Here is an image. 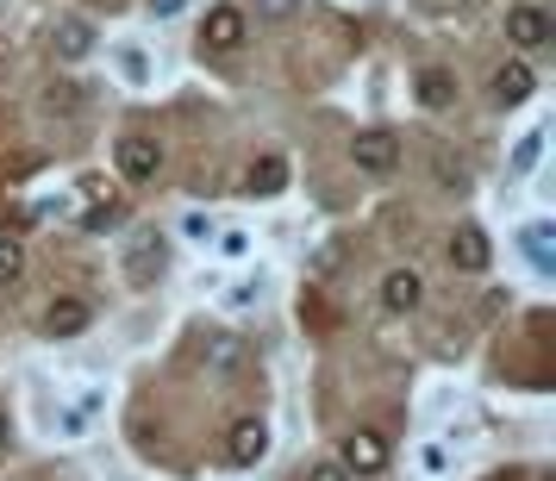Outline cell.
I'll return each instance as SVG.
<instances>
[{
  "instance_id": "obj_12",
  "label": "cell",
  "mask_w": 556,
  "mask_h": 481,
  "mask_svg": "<svg viewBox=\"0 0 556 481\" xmlns=\"http://www.w3.org/2000/svg\"><path fill=\"white\" fill-rule=\"evenodd\" d=\"M244 188H251L256 201L281 194V188H288V163H281V156H256V163H251V176H244Z\"/></svg>"
},
{
  "instance_id": "obj_5",
  "label": "cell",
  "mask_w": 556,
  "mask_h": 481,
  "mask_svg": "<svg viewBox=\"0 0 556 481\" xmlns=\"http://www.w3.org/2000/svg\"><path fill=\"white\" fill-rule=\"evenodd\" d=\"M263 451H269V426H263V419H238V426L226 431V463L231 469L263 463Z\"/></svg>"
},
{
  "instance_id": "obj_8",
  "label": "cell",
  "mask_w": 556,
  "mask_h": 481,
  "mask_svg": "<svg viewBox=\"0 0 556 481\" xmlns=\"http://www.w3.org/2000/svg\"><path fill=\"white\" fill-rule=\"evenodd\" d=\"M494 263V244H488V231H476V226H463L451 238V269H463V276H481Z\"/></svg>"
},
{
  "instance_id": "obj_4",
  "label": "cell",
  "mask_w": 556,
  "mask_h": 481,
  "mask_svg": "<svg viewBox=\"0 0 556 481\" xmlns=\"http://www.w3.org/2000/svg\"><path fill=\"white\" fill-rule=\"evenodd\" d=\"M244 13L238 7H206V20H201V45L206 51H244Z\"/></svg>"
},
{
  "instance_id": "obj_3",
  "label": "cell",
  "mask_w": 556,
  "mask_h": 481,
  "mask_svg": "<svg viewBox=\"0 0 556 481\" xmlns=\"http://www.w3.org/2000/svg\"><path fill=\"white\" fill-rule=\"evenodd\" d=\"M338 469H344V476H381V469H388V438H381V431H351Z\"/></svg>"
},
{
  "instance_id": "obj_14",
  "label": "cell",
  "mask_w": 556,
  "mask_h": 481,
  "mask_svg": "<svg viewBox=\"0 0 556 481\" xmlns=\"http://www.w3.org/2000/svg\"><path fill=\"white\" fill-rule=\"evenodd\" d=\"M419 101L438 113V106H451L456 101V81H451V69H419Z\"/></svg>"
},
{
  "instance_id": "obj_7",
  "label": "cell",
  "mask_w": 556,
  "mask_h": 481,
  "mask_svg": "<svg viewBox=\"0 0 556 481\" xmlns=\"http://www.w3.org/2000/svg\"><path fill=\"white\" fill-rule=\"evenodd\" d=\"M531 88H538V76H531V63H526V56H513V63H501V69H494V81H488V94H494L501 106L531 101Z\"/></svg>"
},
{
  "instance_id": "obj_17",
  "label": "cell",
  "mask_w": 556,
  "mask_h": 481,
  "mask_svg": "<svg viewBox=\"0 0 556 481\" xmlns=\"http://www.w3.org/2000/svg\"><path fill=\"white\" fill-rule=\"evenodd\" d=\"M119 219H126V206H119V201L88 206V231H106V226H119Z\"/></svg>"
},
{
  "instance_id": "obj_16",
  "label": "cell",
  "mask_w": 556,
  "mask_h": 481,
  "mask_svg": "<svg viewBox=\"0 0 556 481\" xmlns=\"http://www.w3.org/2000/svg\"><path fill=\"white\" fill-rule=\"evenodd\" d=\"M526 256L538 263V269H551V226H531L526 231Z\"/></svg>"
},
{
  "instance_id": "obj_19",
  "label": "cell",
  "mask_w": 556,
  "mask_h": 481,
  "mask_svg": "<svg viewBox=\"0 0 556 481\" xmlns=\"http://www.w3.org/2000/svg\"><path fill=\"white\" fill-rule=\"evenodd\" d=\"M438 181H444V188H469V169L451 163V156H438Z\"/></svg>"
},
{
  "instance_id": "obj_22",
  "label": "cell",
  "mask_w": 556,
  "mask_h": 481,
  "mask_svg": "<svg viewBox=\"0 0 556 481\" xmlns=\"http://www.w3.org/2000/svg\"><path fill=\"white\" fill-rule=\"evenodd\" d=\"M213 363L231 369V363H238V338H213Z\"/></svg>"
},
{
  "instance_id": "obj_13",
  "label": "cell",
  "mask_w": 556,
  "mask_h": 481,
  "mask_svg": "<svg viewBox=\"0 0 556 481\" xmlns=\"http://www.w3.org/2000/svg\"><path fill=\"white\" fill-rule=\"evenodd\" d=\"M56 56H70V63H76V56H88L94 51V31H88V20H56Z\"/></svg>"
},
{
  "instance_id": "obj_9",
  "label": "cell",
  "mask_w": 556,
  "mask_h": 481,
  "mask_svg": "<svg viewBox=\"0 0 556 481\" xmlns=\"http://www.w3.org/2000/svg\"><path fill=\"white\" fill-rule=\"evenodd\" d=\"M551 38V20L538 13V7H506V45H519V51H538Z\"/></svg>"
},
{
  "instance_id": "obj_23",
  "label": "cell",
  "mask_w": 556,
  "mask_h": 481,
  "mask_svg": "<svg viewBox=\"0 0 556 481\" xmlns=\"http://www.w3.org/2000/svg\"><path fill=\"white\" fill-rule=\"evenodd\" d=\"M306 481H351V476H344L338 463H313V469H306Z\"/></svg>"
},
{
  "instance_id": "obj_24",
  "label": "cell",
  "mask_w": 556,
  "mask_h": 481,
  "mask_svg": "<svg viewBox=\"0 0 556 481\" xmlns=\"http://www.w3.org/2000/svg\"><path fill=\"white\" fill-rule=\"evenodd\" d=\"M151 13L156 20H169V13H181V0H151Z\"/></svg>"
},
{
  "instance_id": "obj_20",
  "label": "cell",
  "mask_w": 556,
  "mask_h": 481,
  "mask_svg": "<svg viewBox=\"0 0 556 481\" xmlns=\"http://www.w3.org/2000/svg\"><path fill=\"white\" fill-rule=\"evenodd\" d=\"M256 13H263V20H294L301 0H256Z\"/></svg>"
},
{
  "instance_id": "obj_2",
  "label": "cell",
  "mask_w": 556,
  "mask_h": 481,
  "mask_svg": "<svg viewBox=\"0 0 556 481\" xmlns=\"http://www.w3.org/2000/svg\"><path fill=\"white\" fill-rule=\"evenodd\" d=\"M351 163L363 176H394V169H401V138H394V131H363L351 144Z\"/></svg>"
},
{
  "instance_id": "obj_10",
  "label": "cell",
  "mask_w": 556,
  "mask_h": 481,
  "mask_svg": "<svg viewBox=\"0 0 556 481\" xmlns=\"http://www.w3.org/2000/svg\"><path fill=\"white\" fill-rule=\"evenodd\" d=\"M419 301H426V281L413 276V269H394V276L381 281V306L388 313H413Z\"/></svg>"
},
{
  "instance_id": "obj_25",
  "label": "cell",
  "mask_w": 556,
  "mask_h": 481,
  "mask_svg": "<svg viewBox=\"0 0 556 481\" xmlns=\"http://www.w3.org/2000/svg\"><path fill=\"white\" fill-rule=\"evenodd\" d=\"M0 451H7V413H0Z\"/></svg>"
},
{
  "instance_id": "obj_15",
  "label": "cell",
  "mask_w": 556,
  "mask_h": 481,
  "mask_svg": "<svg viewBox=\"0 0 556 481\" xmlns=\"http://www.w3.org/2000/svg\"><path fill=\"white\" fill-rule=\"evenodd\" d=\"M20 276H26V251L13 238H0V281H20Z\"/></svg>"
},
{
  "instance_id": "obj_1",
  "label": "cell",
  "mask_w": 556,
  "mask_h": 481,
  "mask_svg": "<svg viewBox=\"0 0 556 481\" xmlns=\"http://www.w3.org/2000/svg\"><path fill=\"white\" fill-rule=\"evenodd\" d=\"M163 269H169V244H163L156 231H138V238L126 244V281L131 288H151Z\"/></svg>"
},
{
  "instance_id": "obj_18",
  "label": "cell",
  "mask_w": 556,
  "mask_h": 481,
  "mask_svg": "<svg viewBox=\"0 0 556 481\" xmlns=\"http://www.w3.org/2000/svg\"><path fill=\"white\" fill-rule=\"evenodd\" d=\"M76 94H81V88H70V81H56V88H51V94H45V106H51V113H76Z\"/></svg>"
},
{
  "instance_id": "obj_6",
  "label": "cell",
  "mask_w": 556,
  "mask_h": 481,
  "mask_svg": "<svg viewBox=\"0 0 556 481\" xmlns=\"http://www.w3.org/2000/svg\"><path fill=\"white\" fill-rule=\"evenodd\" d=\"M156 169H163V144H156V138H119V176L156 181Z\"/></svg>"
},
{
  "instance_id": "obj_11",
  "label": "cell",
  "mask_w": 556,
  "mask_h": 481,
  "mask_svg": "<svg viewBox=\"0 0 556 481\" xmlns=\"http://www.w3.org/2000/svg\"><path fill=\"white\" fill-rule=\"evenodd\" d=\"M45 331H51V338H76V331H88V301H76V294H70V301H51L45 306Z\"/></svg>"
},
{
  "instance_id": "obj_21",
  "label": "cell",
  "mask_w": 556,
  "mask_h": 481,
  "mask_svg": "<svg viewBox=\"0 0 556 481\" xmlns=\"http://www.w3.org/2000/svg\"><path fill=\"white\" fill-rule=\"evenodd\" d=\"M538 151H544V131H531L526 144H519V163H513V169H531V163H538Z\"/></svg>"
}]
</instances>
